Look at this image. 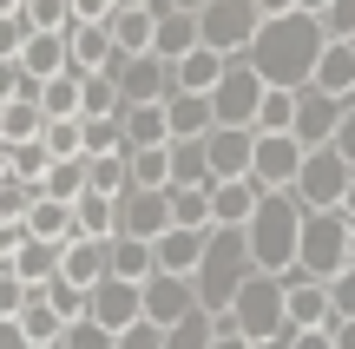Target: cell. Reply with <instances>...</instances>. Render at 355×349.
I'll list each match as a JSON object with an SVG mask.
<instances>
[{"mask_svg": "<svg viewBox=\"0 0 355 349\" xmlns=\"http://www.w3.org/2000/svg\"><path fill=\"white\" fill-rule=\"evenodd\" d=\"M322 53H329V26H322L316 13H283V20H270L263 33H257L250 66L263 73V86L303 92V86H316Z\"/></svg>", "mask_w": 355, "mask_h": 349, "instance_id": "obj_1", "label": "cell"}, {"mask_svg": "<svg viewBox=\"0 0 355 349\" xmlns=\"http://www.w3.org/2000/svg\"><path fill=\"white\" fill-rule=\"evenodd\" d=\"M303 224H309V211L296 205V191H270V198H263L257 224L243 231L263 277H296V257H303Z\"/></svg>", "mask_w": 355, "mask_h": 349, "instance_id": "obj_2", "label": "cell"}, {"mask_svg": "<svg viewBox=\"0 0 355 349\" xmlns=\"http://www.w3.org/2000/svg\"><path fill=\"white\" fill-rule=\"evenodd\" d=\"M257 277V257H250V237L243 231H211V257L198 271V303L211 316H224L230 303L243 297V284Z\"/></svg>", "mask_w": 355, "mask_h": 349, "instance_id": "obj_3", "label": "cell"}, {"mask_svg": "<svg viewBox=\"0 0 355 349\" xmlns=\"http://www.w3.org/2000/svg\"><path fill=\"white\" fill-rule=\"evenodd\" d=\"M230 316H237V330L250 343L290 337V277H263V271H257L250 284H243V297L230 303Z\"/></svg>", "mask_w": 355, "mask_h": 349, "instance_id": "obj_4", "label": "cell"}, {"mask_svg": "<svg viewBox=\"0 0 355 349\" xmlns=\"http://www.w3.org/2000/svg\"><path fill=\"white\" fill-rule=\"evenodd\" d=\"M349 237L355 224L343 218V211H309L303 224V257H296V271L316 277V284H336V277L349 271Z\"/></svg>", "mask_w": 355, "mask_h": 349, "instance_id": "obj_5", "label": "cell"}, {"mask_svg": "<svg viewBox=\"0 0 355 349\" xmlns=\"http://www.w3.org/2000/svg\"><path fill=\"white\" fill-rule=\"evenodd\" d=\"M198 20H204V46H211V53H224V60H250L257 33L270 26L257 0H211Z\"/></svg>", "mask_w": 355, "mask_h": 349, "instance_id": "obj_6", "label": "cell"}, {"mask_svg": "<svg viewBox=\"0 0 355 349\" xmlns=\"http://www.w3.org/2000/svg\"><path fill=\"white\" fill-rule=\"evenodd\" d=\"M263 99H270L263 73H257L250 60H230L224 86L211 92V105H217V126H237V132H257V119H263Z\"/></svg>", "mask_w": 355, "mask_h": 349, "instance_id": "obj_7", "label": "cell"}, {"mask_svg": "<svg viewBox=\"0 0 355 349\" xmlns=\"http://www.w3.org/2000/svg\"><path fill=\"white\" fill-rule=\"evenodd\" d=\"M349 185H355V165L336 152V145H322V152H309L303 178H296V205L303 211H343Z\"/></svg>", "mask_w": 355, "mask_h": 349, "instance_id": "obj_8", "label": "cell"}, {"mask_svg": "<svg viewBox=\"0 0 355 349\" xmlns=\"http://www.w3.org/2000/svg\"><path fill=\"white\" fill-rule=\"evenodd\" d=\"M112 79H119V92H125V105H171L178 99V66L158 60V53H145V60H119Z\"/></svg>", "mask_w": 355, "mask_h": 349, "instance_id": "obj_9", "label": "cell"}, {"mask_svg": "<svg viewBox=\"0 0 355 349\" xmlns=\"http://www.w3.org/2000/svg\"><path fill=\"white\" fill-rule=\"evenodd\" d=\"M92 323L112 330V337H132L145 323V284H125V277H105L92 290Z\"/></svg>", "mask_w": 355, "mask_h": 349, "instance_id": "obj_10", "label": "cell"}, {"mask_svg": "<svg viewBox=\"0 0 355 349\" xmlns=\"http://www.w3.org/2000/svg\"><path fill=\"white\" fill-rule=\"evenodd\" d=\"M204 303H198V284L191 277H165L158 271L152 284H145V323L152 330H178V323H191Z\"/></svg>", "mask_w": 355, "mask_h": 349, "instance_id": "obj_11", "label": "cell"}, {"mask_svg": "<svg viewBox=\"0 0 355 349\" xmlns=\"http://www.w3.org/2000/svg\"><path fill=\"white\" fill-rule=\"evenodd\" d=\"M211 178L217 185H237V178H257V145H263V132H237V126H217L211 139Z\"/></svg>", "mask_w": 355, "mask_h": 349, "instance_id": "obj_12", "label": "cell"}, {"mask_svg": "<svg viewBox=\"0 0 355 349\" xmlns=\"http://www.w3.org/2000/svg\"><path fill=\"white\" fill-rule=\"evenodd\" d=\"M343 99H329V92L303 86L296 92V139H303V152H322V145H336V132H343Z\"/></svg>", "mask_w": 355, "mask_h": 349, "instance_id": "obj_13", "label": "cell"}, {"mask_svg": "<svg viewBox=\"0 0 355 349\" xmlns=\"http://www.w3.org/2000/svg\"><path fill=\"white\" fill-rule=\"evenodd\" d=\"M303 165H309V152H303V139H290V132L257 145V185H263V191H296Z\"/></svg>", "mask_w": 355, "mask_h": 349, "instance_id": "obj_14", "label": "cell"}, {"mask_svg": "<svg viewBox=\"0 0 355 349\" xmlns=\"http://www.w3.org/2000/svg\"><path fill=\"white\" fill-rule=\"evenodd\" d=\"M171 224V191H132L125 205H119V237H145V244H158Z\"/></svg>", "mask_w": 355, "mask_h": 349, "instance_id": "obj_15", "label": "cell"}, {"mask_svg": "<svg viewBox=\"0 0 355 349\" xmlns=\"http://www.w3.org/2000/svg\"><path fill=\"white\" fill-rule=\"evenodd\" d=\"M290 330H336L329 284H316V277H303V271L290 277Z\"/></svg>", "mask_w": 355, "mask_h": 349, "instance_id": "obj_16", "label": "cell"}, {"mask_svg": "<svg viewBox=\"0 0 355 349\" xmlns=\"http://www.w3.org/2000/svg\"><path fill=\"white\" fill-rule=\"evenodd\" d=\"M204 257H211V231H165L158 237V271L165 277H191L198 284Z\"/></svg>", "mask_w": 355, "mask_h": 349, "instance_id": "obj_17", "label": "cell"}, {"mask_svg": "<svg viewBox=\"0 0 355 349\" xmlns=\"http://www.w3.org/2000/svg\"><path fill=\"white\" fill-rule=\"evenodd\" d=\"M66 284L73 290H99L105 277H112V244H99V237H73L66 244Z\"/></svg>", "mask_w": 355, "mask_h": 349, "instance_id": "obj_18", "label": "cell"}, {"mask_svg": "<svg viewBox=\"0 0 355 349\" xmlns=\"http://www.w3.org/2000/svg\"><path fill=\"white\" fill-rule=\"evenodd\" d=\"M204 46V20L198 13H178V7H158V60L184 66L191 53Z\"/></svg>", "mask_w": 355, "mask_h": 349, "instance_id": "obj_19", "label": "cell"}, {"mask_svg": "<svg viewBox=\"0 0 355 349\" xmlns=\"http://www.w3.org/2000/svg\"><path fill=\"white\" fill-rule=\"evenodd\" d=\"M125 60L112 40V26H73V73H112Z\"/></svg>", "mask_w": 355, "mask_h": 349, "instance_id": "obj_20", "label": "cell"}, {"mask_svg": "<svg viewBox=\"0 0 355 349\" xmlns=\"http://www.w3.org/2000/svg\"><path fill=\"white\" fill-rule=\"evenodd\" d=\"M33 139H46V105L0 99V152H13V145H33Z\"/></svg>", "mask_w": 355, "mask_h": 349, "instance_id": "obj_21", "label": "cell"}, {"mask_svg": "<svg viewBox=\"0 0 355 349\" xmlns=\"http://www.w3.org/2000/svg\"><path fill=\"white\" fill-rule=\"evenodd\" d=\"M316 92L355 105V46L349 40H329V53H322V66H316Z\"/></svg>", "mask_w": 355, "mask_h": 349, "instance_id": "obj_22", "label": "cell"}, {"mask_svg": "<svg viewBox=\"0 0 355 349\" xmlns=\"http://www.w3.org/2000/svg\"><path fill=\"white\" fill-rule=\"evenodd\" d=\"M158 145H178L165 105H125V152H158Z\"/></svg>", "mask_w": 355, "mask_h": 349, "instance_id": "obj_23", "label": "cell"}, {"mask_svg": "<svg viewBox=\"0 0 355 349\" xmlns=\"http://www.w3.org/2000/svg\"><path fill=\"white\" fill-rule=\"evenodd\" d=\"M86 185L112 205H125L139 185H132V152H105V158H86Z\"/></svg>", "mask_w": 355, "mask_h": 349, "instance_id": "obj_24", "label": "cell"}, {"mask_svg": "<svg viewBox=\"0 0 355 349\" xmlns=\"http://www.w3.org/2000/svg\"><path fill=\"white\" fill-rule=\"evenodd\" d=\"M165 119H171V139H211L217 132V105L198 99V92H178L165 105Z\"/></svg>", "mask_w": 355, "mask_h": 349, "instance_id": "obj_25", "label": "cell"}, {"mask_svg": "<svg viewBox=\"0 0 355 349\" xmlns=\"http://www.w3.org/2000/svg\"><path fill=\"white\" fill-rule=\"evenodd\" d=\"M224 73H230V60H224V53L198 46L184 66H178V92H198V99H211V92L224 86Z\"/></svg>", "mask_w": 355, "mask_h": 349, "instance_id": "obj_26", "label": "cell"}, {"mask_svg": "<svg viewBox=\"0 0 355 349\" xmlns=\"http://www.w3.org/2000/svg\"><path fill=\"white\" fill-rule=\"evenodd\" d=\"M112 277L152 284V277H158V244H145V237H112Z\"/></svg>", "mask_w": 355, "mask_h": 349, "instance_id": "obj_27", "label": "cell"}, {"mask_svg": "<svg viewBox=\"0 0 355 349\" xmlns=\"http://www.w3.org/2000/svg\"><path fill=\"white\" fill-rule=\"evenodd\" d=\"M53 165H60V158L46 152V139H33V145H13V152H0V171H13V178H26V185H46V178H53Z\"/></svg>", "mask_w": 355, "mask_h": 349, "instance_id": "obj_28", "label": "cell"}, {"mask_svg": "<svg viewBox=\"0 0 355 349\" xmlns=\"http://www.w3.org/2000/svg\"><path fill=\"white\" fill-rule=\"evenodd\" d=\"M79 237H99V244L119 237V205H112V198H99V191L79 198Z\"/></svg>", "mask_w": 355, "mask_h": 349, "instance_id": "obj_29", "label": "cell"}, {"mask_svg": "<svg viewBox=\"0 0 355 349\" xmlns=\"http://www.w3.org/2000/svg\"><path fill=\"white\" fill-rule=\"evenodd\" d=\"M132 185L139 191H171V145H158V152H132Z\"/></svg>", "mask_w": 355, "mask_h": 349, "instance_id": "obj_30", "label": "cell"}, {"mask_svg": "<svg viewBox=\"0 0 355 349\" xmlns=\"http://www.w3.org/2000/svg\"><path fill=\"white\" fill-rule=\"evenodd\" d=\"M86 119H125V92L112 73H86Z\"/></svg>", "mask_w": 355, "mask_h": 349, "instance_id": "obj_31", "label": "cell"}, {"mask_svg": "<svg viewBox=\"0 0 355 349\" xmlns=\"http://www.w3.org/2000/svg\"><path fill=\"white\" fill-rule=\"evenodd\" d=\"M0 99H26V105H46V79H33L20 60H0Z\"/></svg>", "mask_w": 355, "mask_h": 349, "instance_id": "obj_32", "label": "cell"}, {"mask_svg": "<svg viewBox=\"0 0 355 349\" xmlns=\"http://www.w3.org/2000/svg\"><path fill=\"white\" fill-rule=\"evenodd\" d=\"M211 343H217V316H211V310H198L191 323L165 330V349H211Z\"/></svg>", "mask_w": 355, "mask_h": 349, "instance_id": "obj_33", "label": "cell"}, {"mask_svg": "<svg viewBox=\"0 0 355 349\" xmlns=\"http://www.w3.org/2000/svg\"><path fill=\"white\" fill-rule=\"evenodd\" d=\"M60 349H119V337H112V330H99V323H73Z\"/></svg>", "mask_w": 355, "mask_h": 349, "instance_id": "obj_34", "label": "cell"}, {"mask_svg": "<svg viewBox=\"0 0 355 349\" xmlns=\"http://www.w3.org/2000/svg\"><path fill=\"white\" fill-rule=\"evenodd\" d=\"M322 26H329V40H349L355 46V0H336V7L322 13Z\"/></svg>", "mask_w": 355, "mask_h": 349, "instance_id": "obj_35", "label": "cell"}, {"mask_svg": "<svg viewBox=\"0 0 355 349\" xmlns=\"http://www.w3.org/2000/svg\"><path fill=\"white\" fill-rule=\"evenodd\" d=\"M329 297H336V323H355V264L329 284Z\"/></svg>", "mask_w": 355, "mask_h": 349, "instance_id": "obj_36", "label": "cell"}, {"mask_svg": "<svg viewBox=\"0 0 355 349\" xmlns=\"http://www.w3.org/2000/svg\"><path fill=\"white\" fill-rule=\"evenodd\" d=\"M211 349H250V337L237 330V316H230V310L217 316V343H211Z\"/></svg>", "mask_w": 355, "mask_h": 349, "instance_id": "obj_37", "label": "cell"}, {"mask_svg": "<svg viewBox=\"0 0 355 349\" xmlns=\"http://www.w3.org/2000/svg\"><path fill=\"white\" fill-rule=\"evenodd\" d=\"M119 349H165V330L139 323V330H132V337H119Z\"/></svg>", "mask_w": 355, "mask_h": 349, "instance_id": "obj_38", "label": "cell"}, {"mask_svg": "<svg viewBox=\"0 0 355 349\" xmlns=\"http://www.w3.org/2000/svg\"><path fill=\"white\" fill-rule=\"evenodd\" d=\"M0 349H33V337L20 330V316H0Z\"/></svg>", "mask_w": 355, "mask_h": 349, "instance_id": "obj_39", "label": "cell"}, {"mask_svg": "<svg viewBox=\"0 0 355 349\" xmlns=\"http://www.w3.org/2000/svg\"><path fill=\"white\" fill-rule=\"evenodd\" d=\"M336 152H343V158H349V165H355V105H349V112H343V132H336Z\"/></svg>", "mask_w": 355, "mask_h": 349, "instance_id": "obj_40", "label": "cell"}, {"mask_svg": "<svg viewBox=\"0 0 355 349\" xmlns=\"http://www.w3.org/2000/svg\"><path fill=\"white\" fill-rule=\"evenodd\" d=\"M257 7H263V20H283V13H303L296 0H257Z\"/></svg>", "mask_w": 355, "mask_h": 349, "instance_id": "obj_41", "label": "cell"}, {"mask_svg": "<svg viewBox=\"0 0 355 349\" xmlns=\"http://www.w3.org/2000/svg\"><path fill=\"white\" fill-rule=\"evenodd\" d=\"M336 349H355V323H336Z\"/></svg>", "mask_w": 355, "mask_h": 349, "instance_id": "obj_42", "label": "cell"}, {"mask_svg": "<svg viewBox=\"0 0 355 349\" xmlns=\"http://www.w3.org/2000/svg\"><path fill=\"white\" fill-rule=\"evenodd\" d=\"M165 7H178V13H204L211 0H165Z\"/></svg>", "mask_w": 355, "mask_h": 349, "instance_id": "obj_43", "label": "cell"}, {"mask_svg": "<svg viewBox=\"0 0 355 349\" xmlns=\"http://www.w3.org/2000/svg\"><path fill=\"white\" fill-rule=\"evenodd\" d=\"M343 218H349V224H355V185H349V198H343Z\"/></svg>", "mask_w": 355, "mask_h": 349, "instance_id": "obj_44", "label": "cell"}, {"mask_svg": "<svg viewBox=\"0 0 355 349\" xmlns=\"http://www.w3.org/2000/svg\"><path fill=\"white\" fill-rule=\"evenodd\" d=\"M250 349H290V337H277V343H250Z\"/></svg>", "mask_w": 355, "mask_h": 349, "instance_id": "obj_45", "label": "cell"}, {"mask_svg": "<svg viewBox=\"0 0 355 349\" xmlns=\"http://www.w3.org/2000/svg\"><path fill=\"white\" fill-rule=\"evenodd\" d=\"M349 264H355V237H349Z\"/></svg>", "mask_w": 355, "mask_h": 349, "instance_id": "obj_46", "label": "cell"}]
</instances>
